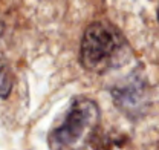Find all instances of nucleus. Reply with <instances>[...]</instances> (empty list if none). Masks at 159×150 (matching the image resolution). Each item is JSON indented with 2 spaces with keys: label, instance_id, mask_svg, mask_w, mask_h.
<instances>
[{
  "label": "nucleus",
  "instance_id": "f257e3e1",
  "mask_svg": "<svg viewBox=\"0 0 159 150\" xmlns=\"http://www.w3.org/2000/svg\"><path fill=\"white\" fill-rule=\"evenodd\" d=\"M101 120L99 106L87 96H77L63 123L49 133L51 150H77L84 146L97 130Z\"/></svg>",
  "mask_w": 159,
  "mask_h": 150
},
{
  "label": "nucleus",
  "instance_id": "f03ea898",
  "mask_svg": "<svg viewBox=\"0 0 159 150\" xmlns=\"http://www.w3.org/2000/svg\"><path fill=\"white\" fill-rule=\"evenodd\" d=\"M125 40L112 25L97 21L90 25L81 41L80 61L90 72H106L118 66L124 57Z\"/></svg>",
  "mask_w": 159,
  "mask_h": 150
},
{
  "label": "nucleus",
  "instance_id": "7ed1b4c3",
  "mask_svg": "<svg viewBox=\"0 0 159 150\" xmlns=\"http://www.w3.org/2000/svg\"><path fill=\"white\" fill-rule=\"evenodd\" d=\"M112 95L119 109H122L130 116H138L147 106V86L136 77H132L122 84L116 86L112 91Z\"/></svg>",
  "mask_w": 159,
  "mask_h": 150
},
{
  "label": "nucleus",
  "instance_id": "20e7f679",
  "mask_svg": "<svg viewBox=\"0 0 159 150\" xmlns=\"http://www.w3.org/2000/svg\"><path fill=\"white\" fill-rule=\"evenodd\" d=\"M12 89V77L6 63L0 58V98H6Z\"/></svg>",
  "mask_w": 159,
  "mask_h": 150
},
{
  "label": "nucleus",
  "instance_id": "39448f33",
  "mask_svg": "<svg viewBox=\"0 0 159 150\" xmlns=\"http://www.w3.org/2000/svg\"><path fill=\"white\" fill-rule=\"evenodd\" d=\"M158 20H159V9H158Z\"/></svg>",
  "mask_w": 159,
  "mask_h": 150
}]
</instances>
